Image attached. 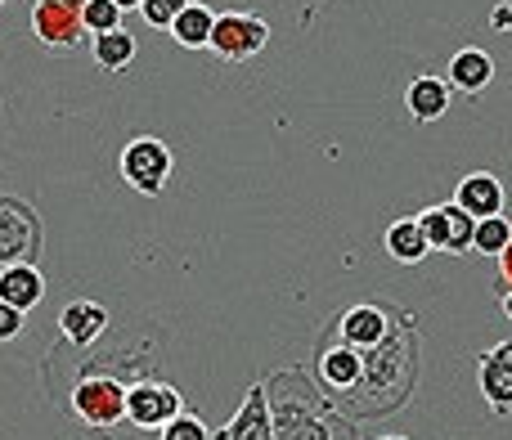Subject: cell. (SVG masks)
<instances>
[{
    "label": "cell",
    "mask_w": 512,
    "mask_h": 440,
    "mask_svg": "<svg viewBox=\"0 0 512 440\" xmlns=\"http://www.w3.org/2000/svg\"><path fill=\"white\" fill-rule=\"evenodd\" d=\"M0 5H5V0H0Z\"/></svg>",
    "instance_id": "f546056e"
},
{
    "label": "cell",
    "mask_w": 512,
    "mask_h": 440,
    "mask_svg": "<svg viewBox=\"0 0 512 440\" xmlns=\"http://www.w3.org/2000/svg\"><path fill=\"white\" fill-rule=\"evenodd\" d=\"M477 382L495 414H512V342H499L477 355Z\"/></svg>",
    "instance_id": "9c48e42d"
},
{
    "label": "cell",
    "mask_w": 512,
    "mask_h": 440,
    "mask_svg": "<svg viewBox=\"0 0 512 440\" xmlns=\"http://www.w3.org/2000/svg\"><path fill=\"white\" fill-rule=\"evenodd\" d=\"M185 5H189V0H144L140 14H144V23H149V27L171 32V23L180 18V9H185Z\"/></svg>",
    "instance_id": "603a6c76"
},
{
    "label": "cell",
    "mask_w": 512,
    "mask_h": 440,
    "mask_svg": "<svg viewBox=\"0 0 512 440\" xmlns=\"http://www.w3.org/2000/svg\"><path fill=\"white\" fill-rule=\"evenodd\" d=\"M32 36L50 54H72L86 45V0H36L32 5Z\"/></svg>",
    "instance_id": "6da1fadb"
},
{
    "label": "cell",
    "mask_w": 512,
    "mask_h": 440,
    "mask_svg": "<svg viewBox=\"0 0 512 440\" xmlns=\"http://www.w3.org/2000/svg\"><path fill=\"white\" fill-rule=\"evenodd\" d=\"M117 167H122V180L135 189V194L158 198L162 189H167L171 171H176V153H171L162 140H153V135H140V140H131L122 149Z\"/></svg>",
    "instance_id": "7a4b0ae2"
},
{
    "label": "cell",
    "mask_w": 512,
    "mask_h": 440,
    "mask_svg": "<svg viewBox=\"0 0 512 440\" xmlns=\"http://www.w3.org/2000/svg\"><path fill=\"white\" fill-rule=\"evenodd\" d=\"M270 45V23L261 14H248V9H230V14H216V32L207 50L225 63H248Z\"/></svg>",
    "instance_id": "3957f363"
},
{
    "label": "cell",
    "mask_w": 512,
    "mask_h": 440,
    "mask_svg": "<svg viewBox=\"0 0 512 440\" xmlns=\"http://www.w3.org/2000/svg\"><path fill=\"white\" fill-rule=\"evenodd\" d=\"M45 297V279L36 270V261H14L0 270V301H9L14 310H36Z\"/></svg>",
    "instance_id": "5bb4252c"
},
{
    "label": "cell",
    "mask_w": 512,
    "mask_h": 440,
    "mask_svg": "<svg viewBox=\"0 0 512 440\" xmlns=\"http://www.w3.org/2000/svg\"><path fill=\"white\" fill-rule=\"evenodd\" d=\"M364 378V360L360 351H351V346H328L324 355H319V382H324L328 391H346V387H360Z\"/></svg>",
    "instance_id": "e0dca14e"
},
{
    "label": "cell",
    "mask_w": 512,
    "mask_h": 440,
    "mask_svg": "<svg viewBox=\"0 0 512 440\" xmlns=\"http://www.w3.org/2000/svg\"><path fill=\"white\" fill-rule=\"evenodd\" d=\"M454 203H459L472 220L504 216V185H499L490 171H472V176L459 180V189H454Z\"/></svg>",
    "instance_id": "8fae6325"
},
{
    "label": "cell",
    "mask_w": 512,
    "mask_h": 440,
    "mask_svg": "<svg viewBox=\"0 0 512 440\" xmlns=\"http://www.w3.org/2000/svg\"><path fill=\"white\" fill-rule=\"evenodd\" d=\"M391 337V324H387V310L382 306H351L342 319H337V342L351 346V351H378L382 342Z\"/></svg>",
    "instance_id": "30bf717a"
},
{
    "label": "cell",
    "mask_w": 512,
    "mask_h": 440,
    "mask_svg": "<svg viewBox=\"0 0 512 440\" xmlns=\"http://www.w3.org/2000/svg\"><path fill=\"white\" fill-rule=\"evenodd\" d=\"M512 292V243L504 247V256H499V297Z\"/></svg>",
    "instance_id": "d4e9b609"
},
{
    "label": "cell",
    "mask_w": 512,
    "mask_h": 440,
    "mask_svg": "<svg viewBox=\"0 0 512 440\" xmlns=\"http://www.w3.org/2000/svg\"><path fill=\"white\" fill-rule=\"evenodd\" d=\"M382 252L391 256V261L400 265H418L432 256V243H427L423 225H418V216H400L391 220L387 229H382Z\"/></svg>",
    "instance_id": "9a60e30c"
},
{
    "label": "cell",
    "mask_w": 512,
    "mask_h": 440,
    "mask_svg": "<svg viewBox=\"0 0 512 440\" xmlns=\"http://www.w3.org/2000/svg\"><path fill=\"white\" fill-rule=\"evenodd\" d=\"M158 440H216V436L207 432V423H203V418H198V414H189V409H185V414H180V418H171V423L162 427Z\"/></svg>",
    "instance_id": "7402d4cb"
},
{
    "label": "cell",
    "mask_w": 512,
    "mask_h": 440,
    "mask_svg": "<svg viewBox=\"0 0 512 440\" xmlns=\"http://www.w3.org/2000/svg\"><path fill=\"white\" fill-rule=\"evenodd\" d=\"M90 50H95V63L104 72H122L135 63V50H140V41H135L126 27H117V32H104L90 41Z\"/></svg>",
    "instance_id": "d6986e66"
},
{
    "label": "cell",
    "mask_w": 512,
    "mask_h": 440,
    "mask_svg": "<svg viewBox=\"0 0 512 440\" xmlns=\"http://www.w3.org/2000/svg\"><path fill=\"white\" fill-rule=\"evenodd\" d=\"M450 81L445 77H432V72H423V77L409 81L405 90V104H409V117H418V122H441L445 113H450Z\"/></svg>",
    "instance_id": "2e32d148"
},
{
    "label": "cell",
    "mask_w": 512,
    "mask_h": 440,
    "mask_svg": "<svg viewBox=\"0 0 512 440\" xmlns=\"http://www.w3.org/2000/svg\"><path fill=\"white\" fill-rule=\"evenodd\" d=\"M23 324H27L23 310H14L9 301H0V342H14V337L23 333Z\"/></svg>",
    "instance_id": "cb8c5ba5"
},
{
    "label": "cell",
    "mask_w": 512,
    "mask_h": 440,
    "mask_svg": "<svg viewBox=\"0 0 512 440\" xmlns=\"http://www.w3.org/2000/svg\"><path fill=\"white\" fill-rule=\"evenodd\" d=\"M504 315L512 319V292H504Z\"/></svg>",
    "instance_id": "83f0119b"
},
{
    "label": "cell",
    "mask_w": 512,
    "mask_h": 440,
    "mask_svg": "<svg viewBox=\"0 0 512 440\" xmlns=\"http://www.w3.org/2000/svg\"><path fill=\"white\" fill-rule=\"evenodd\" d=\"M113 5H117V9H140L144 0H113Z\"/></svg>",
    "instance_id": "4316f807"
},
{
    "label": "cell",
    "mask_w": 512,
    "mask_h": 440,
    "mask_svg": "<svg viewBox=\"0 0 512 440\" xmlns=\"http://www.w3.org/2000/svg\"><path fill=\"white\" fill-rule=\"evenodd\" d=\"M104 328H108V310L99 306V301H90V297L68 301V306H63V315H59V333H63V342H72V346L99 342V337H104Z\"/></svg>",
    "instance_id": "4fadbf2b"
},
{
    "label": "cell",
    "mask_w": 512,
    "mask_h": 440,
    "mask_svg": "<svg viewBox=\"0 0 512 440\" xmlns=\"http://www.w3.org/2000/svg\"><path fill=\"white\" fill-rule=\"evenodd\" d=\"M212 32H216V9L194 5V0H189V5L180 9V18L171 23V41L185 45V50H207Z\"/></svg>",
    "instance_id": "ac0fdd59"
},
{
    "label": "cell",
    "mask_w": 512,
    "mask_h": 440,
    "mask_svg": "<svg viewBox=\"0 0 512 440\" xmlns=\"http://www.w3.org/2000/svg\"><path fill=\"white\" fill-rule=\"evenodd\" d=\"M72 414L90 427H113L126 418V387L108 373L99 378H81L77 391H72Z\"/></svg>",
    "instance_id": "5b68a950"
},
{
    "label": "cell",
    "mask_w": 512,
    "mask_h": 440,
    "mask_svg": "<svg viewBox=\"0 0 512 440\" xmlns=\"http://www.w3.org/2000/svg\"><path fill=\"white\" fill-rule=\"evenodd\" d=\"M180 414H185V396H180L176 387H167V382L140 378L126 387V418H131V427H140V432H162V427Z\"/></svg>",
    "instance_id": "277c9868"
},
{
    "label": "cell",
    "mask_w": 512,
    "mask_h": 440,
    "mask_svg": "<svg viewBox=\"0 0 512 440\" xmlns=\"http://www.w3.org/2000/svg\"><path fill=\"white\" fill-rule=\"evenodd\" d=\"M418 225H423V234H427V243H432V252H445V256L472 252V229H477V220L463 212L459 203H436V207H427V212L418 216Z\"/></svg>",
    "instance_id": "8992f818"
},
{
    "label": "cell",
    "mask_w": 512,
    "mask_h": 440,
    "mask_svg": "<svg viewBox=\"0 0 512 440\" xmlns=\"http://www.w3.org/2000/svg\"><path fill=\"white\" fill-rule=\"evenodd\" d=\"M512 243V225L508 216H490V220H477V229H472V252L481 256H504V247Z\"/></svg>",
    "instance_id": "ffe728a7"
},
{
    "label": "cell",
    "mask_w": 512,
    "mask_h": 440,
    "mask_svg": "<svg viewBox=\"0 0 512 440\" xmlns=\"http://www.w3.org/2000/svg\"><path fill=\"white\" fill-rule=\"evenodd\" d=\"M445 81H450V90H459V95H481V90L495 81V59H490L481 45H463V50H454Z\"/></svg>",
    "instance_id": "7c38bea8"
},
{
    "label": "cell",
    "mask_w": 512,
    "mask_h": 440,
    "mask_svg": "<svg viewBox=\"0 0 512 440\" xmlns=\"http://www.w3.org/2000/svg\"><path fill=\"white\" fill-rule=\"evenodd\" d=\"M490 27H495V32H512V0H504V5L490 14Z\"/></svg>",
    "instance_id": "484cf974"
},
{
    "label": "cell",
    "mask_w": 512,
    "mask_h": 440,
    "mask_svg": "<svg viewBox=\"0 0 512 440\" xmlns=\"http://www.w3.org/2000/svg\"><path fill=\"white\" fill-rule=\"evenodd\" d=\"M41 247V225H36L32 207L0 198V270L14 261H32Z\"/></svg>",
    "instance_id": "52a82bcc"
},
{
    "label": "cell",
    "mask_w": 512,
    "mask_h": 440,
    "mask_svg": "<svg viewBox=\"0 0 512 440\" xmlns=\"http://www.w3.org/2000/svg\"><path fill=\"white\" fill-rule=\"evenodd\" d=\"M216 440H274V414H270V391H265V382H252V387L243 391V405L234 409L225 432H216Z\"/></svg>",
    "instance_id": "ba28073f"
},
{
    "label": "cell",
    "mask_w": 512,
    "mask_h": 440,
    "mask_svg": "<svg viewBox=\"0 0 512 440\" xmlns=\"http://www.w3.org/2000/svg\"><path fill=\"white\" fill-rule=\"evenodd\" d=\"M378 440H409V436H378Z\"/></svg>",
    "instance_id": "f1b7e54d"
},
{
    "label": "cell",
    "mask_w": 512,
    "mask_h": 440,
    "mask_svg": "<svg viewBox=\"0 0 512 440\" xmlns=\"http://www.w3.org/2000/svg\"><path fill=\"white\" fill-rule=\"evenodd\" d=\"M122 14H126V9H117L113 0H86V27H90V36L117 32V27H122Z\"/></svg>",
    "instance_id": "44dd1931"
}]
</instances>
